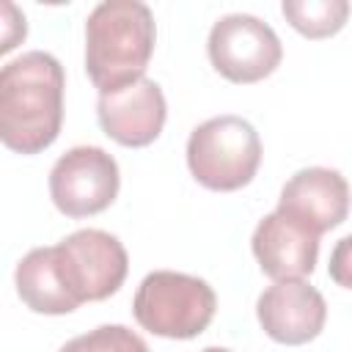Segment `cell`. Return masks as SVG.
Wrapping results in <instances>:
<instances>
[{"mask_svg": "<svg viewBox=\"0 0 352 352\" xmlns=\"http://www.w3.org/2000/svg\"><path fill=\"white\" fill-rule=\"evenodd\" d=\"M349 184L336 168H302L280 190L278 212L300 223L311 234H324L341 226L349 214Z\"/></svg>", "mask_w": 352, "mask_h": 352, "instance_id": "obj_10", "label": "cell"}, {"mask_svg": "<svg viewBox=\"0 0 352 352\" xmlns=\"http://www.w3.org/2000/svg\"><path fill=\"white\" fill-rule=\"evenodd\" d=\"M201 352H231V349H226V346H206V349H201Z\"/></svg>", "mask_w": 352, "mask_h": 352, "instance_id": "obj_16", "label": "cell"}, {"mask_svg": "<svg viewBox=\"0 0 352 352\" xmlns=\"http://www.w3.org/2000/svg\"><path fill=\"white\" fill-rule=\"evenodd\" d=\"M154 14L140 0H104L85 19V72L99 94L143 77L154 52Z\"/></svg>", "mask_w": 352, "mask_h": 352, "instance_id": "obj_2", "label": "cell"}, {"mask_svg": "<svg viewBox=\"0 0 352 352\" xmlns=\"http://www.w3.org/2000/svg\"><path fill=\"white\" fill-rule=\"evenodd\" d=\"M217 311L214 289L195 275L154 270L148 272L132 300L138 324L162 338H195L201 336Z\"/></svg>", "mask_w": 352, "mask_h": 352, "instance_id": "obj_3", "label": "cell"}, {"mask_svg": "<svg viewBox=\"0 0 352 352\" xmlns=\"http://www.w3.org/2000/svg\"><path fill=\"white\" fill-rule=\"evenodd\" d=\"M63 66L33 50L0 69V140L16 154H38L55 143L63 124Z\"/></svg>", "mask_w": 352, "mask_h": 352, "instance_id": "obj_1", "label": "cell"}, {"mask_svg": "<svg viewBox=\"0 0 352 352\" xmlns=\"http://www.w3.org/2000/svg\"><path fill=\"white\" fill-rule=\"evenodd\" d=\"M280 11L289 19V25L305 38H327L344 28L349 16V3L346 0H283Z\"/></svg>", "mask_w": 352, "mask_h": 352, "instance_id": "obj_13", "label": "cell"}, {"mask_svg": "<svg viewBox=\"0 0 352 352\" xmlns=\"http://www.w3.org/2000/svg\"><path fill=\"white\" fill-rule=\"evenodd\" d=\"M96 116L107 138H113L126 148H140L160 138L165 126L168 104L160 82L140 77L118 91L99 94Z\"/></svg>", "mask_w": 352, "mask_h": 352, "instance_id": "obj_8", "label": "cell"}, {"mask_svg": "<svg viewBox=\"0 0 352 352\" xmlns=\"http://www.w3.org/2000/svg\"><path fill=\"white\" fill-rule=\"evenodd\" d=\"M121 187L118 162L99 146H74L58 157L50 170V195L66 217H91L104 212Z\"/></svg>", "mask_w": 352, "mask_h": 352, "instance_id": "obj_7", "label": "cell"}, {"mask_svg": "<svg viewBox=\"0 0 352 352\" xmlns=\"http://www.w3.org/2000/svg\"><path fill=\"white\" fill-rule=\"evenodd\" d=\"M256 319L261 330L286 346H300L314 341L327 319L324 297L302 278L275 280L256 300Z\"/></svg>", "mask_w": 352, "mask_h": 352, "instance_id": "obj_9", "label": "cell"}, {"mask_svg": "<svg viewBox=\"0 0 352 352\" xmlns=\"http://www.w3.org/2000/svg\"><path fill=\"white\" fill-rule=\"evenodd\" d=\"M261 165V140L242 116H214L198 124L187 140V168L198 184L234 192L253 182Z\"/></svg>", "mask_w": 352, "mask_h": 352, "instance_id": "obj_4", "label": "cell"}, {"mask_svg": "<svg viewBox=\"0 0 352 352\" xmlns=\"http://www.w3.org/2000/svg\"><path fill=\"white\" fill-rule=\"evenodd\" d=\"M327 270H330V278H333L338 286L352 289V234L336 242V248L330 250V264H327Z\"/></svg>", "mask_w": 352, "mask_h": 352, "instance_id": "obj_15", "label": "cell"}, {"mask_svg": "<svg viewBox=\"0 0 352 352\" xmlns=\"http://www.w3.org/2000/svg\"><path fill=\"white\" fill-rule=\"evenodd\" d=\"M250 248L264 275L272 280H297L314 272L319 236L275 209L258 220Z\"/></svg>", "mask_w": 352, "mask_h": 352, "instance_id": "obj_11", "label": "cell"}, {"mask_svg": "<svg viewBox=\"0 0 352 352\" xmlns=\"http://www.w3.org/2000/svg\"><path fill=\"white\" fill-rule=\"evenodd\" d=\"M52 248L63 286L77 305L107 300L126 278L129 256L121 239L102 228H80Z\"/></svg>", "mask_w": 352, "mask_h": 352, "instance_id": "obj_5", "label": "cell"}, {"mask_svg": "<svg viewBox=\"0 0 352 352\" xmlns=\"http://www.w3.org/2000/svg\"><path fill=\"white\" fill-rule=\"evenodd\" d=\"M58 352H148L146 341L124 324H99L72 341Z\"/></svg>", "mask_w": 352, "mask_h": 352, "instance_id": "obj_14", "label": "cell"}, {"mask_svg": "<svg viewBox=\"0 0 352 352\" xmlns=\"http://www.w3.org/2000/svg\"><path fill=\"white\" fill-rule=\"evenodd\" d=\"M14 283H16L19 300L36 314L60 316L77 308V302L66 292L63 278L58 272L55 248H33L30 253H25L16 264Z\"/></svg>", "mask_w": 352, "mask_h": 352, "instance_id": "obj_12", "label": "cell"}, {"mask_svg": "<svg viewBox=\"0 0 352 352\" xmlns=\"http://www.w3.org/2000/svg\"><path fill=\"white\" fill-rule=\"evenodd\" d=\"M206 52L214 72L239 85L270 77L283 58L278 33L253 14L220 16L209 30Z\"/></svg>", "mask_w": 352, "mask_h": 352, "instance_id": "obj_6", "label": "cell"}]
</instances>
